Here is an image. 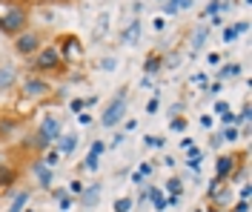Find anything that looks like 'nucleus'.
Here are the masks:
<instances>
[{"instance_id": "1", "label": "nucleus", "mask_w": 252, "mask_h": 212, "mask_svg": "<svg viewBox=\"0 0 252 212\" xmlns=\"http://www.w3.org/2000/svg\"><path fill=\"white\" fill-rule=\"evenodd\" d=\"M26 69H29V72H34V75H43V78H49V81H52V78H66L72 66L63 61L61 52L55 49L52 43H43V46H40V49H37L29 61H26Z\"/></svg>"}, {"instance_id": "2", "label": "nucleus", "mask_w": 252, "mask_h": 212, "mask_svg": "<svg viewBox=\"0 0 252 212\" xmlns=\"http://www.w3.org/2000/svg\"><path fill=\"white\" fill-rule=\"evenodd\" d=\"M32 26V0H6V9L0 15V34L15 37Z\"/></svg>"}, {"instance_id": "3", "label": "nucleus", "mask_w": 252, "mask_h": 212, "mask_svg": "<svg viewBox=\"0 0 252 212\" xmlns=\"http://www.w3.org/2000/svg\"><path fill=\"white\" fill-rule=\"evenodd\" d=\"M17 95H20V100H26V103H40V100H49L55 95V86H52V81L43 78V75L26 72V75H20Z\"/></svg>"}, {"instance_id": "4", "label": "nucleus", "mask_w": 252, "mask_h": 212, "mask_svg": "<svg viewBox=\"0 0 252 212\" xmlns=\"http://www.w3.org/2000/svg\"><path fill=\"white\" fill-rule=\"evenodd\" d=\"M52 46L61 52V58H63L69 66H72V63H80V61H83V55H86V49H83V40H80L75 32H61V34H55Z\"/></svg>"}, {"instance_id": "5", "label": "nucleus", "mask_w": 252, "mask_h": 212, "mask_svg": "<svg viewBox=\"0 0 252 212\" xmlns=\"http://www.w3.org/2000/svg\"><path fill=\"white\" fill-rule=\"evenodd\" d=\"M46 43V34L40 32V29H34V26H29L26 32H20L12 37V52H15L17 58H23V61H29L34 52L40 49Z\"/></svg>"}, {"instance_id": "6", "label": "nucleus", "mask_w": 252, "mask_h": 212, "mask_svg": "<svg viewBox=\"0 0 252 212\" xmlns=\"http://www.w3.org/2000/svg\"><path fill=\"white\" fill-rule=\"evenodd\" d=\"M126 103H129V86H121L118 95L106 103V109H103V115H100V126H106V129L118 126V123L124 121V115H126Z\"/></svg>"}, {"instance_id": "7", "label": "nucleus", "mask_w": 252, "mask_h": 212, "mask_svg": "<svg viewBox=\"0 0 252 212\" xmlns=\"http://www.w3.org/2000/svg\"><path fill=\"white\" fill-rule=\"evenodd\" d=\"M20 69H17L12 61H0V95H12V92H17V83H20Z\"/></svg>"}, {"instance_id": "8", "label": "nucleus", "mask_w": 252, "mask_h": 212, "mask_svg": "<svg viewBox=\"0 0 252 212\" xmlns=\"http://www.w3.org/2000/svg\"><path fill=\"white\" fill-rule=\"evenodd\" d=\"M20 126H23L20 112H15V109H6L3 112L0 109V144H9L17 132H20Z\"/></svg>"}, {"instance_id": "9", "label": "nucleus", "mask_w": 252, "mask_h": 212, "mask_svg": "<svg viewBox=\"0 0 252 212\" xmlns=\"http://www.w3.org/2000/svg\"><path fill=\"white\" fill-rule=\"evenodd\" d=\"M37 132L46 138L49 144H55L58 141V135L63 132V121H61V115H43V121H40V126H37Z\"/></svg>"}, {"instance_id": "10", "label": "nucleus", "mask_w": 252, "mask_h": 212, "mask_svg": "<svg viewBox=\"0 0 252 212\" xmlns=\"http://www.w3.org/2000/svg\"><path fill=\"white\" fill-rule=\"evenodd\" d=\"M32 175L37 178V186H40V189H46V192H49V186H55V169L46 166L40 158L32 163Z\"/></svg>"}, {"instance_id": "11", "label": "nucleus", "mask_w": 252, "mask_h": 212, "mask_svg": "<svg viewBox=\"0 0 252 212\" xmlns=\"http://www.w3.org/2000/svg\"><path fill=\"white\" fill-rule=\"evenodd\" d=\"M17 181H20V169L15 163H9V161L0 163V192H9Z\"/></svg>"}, {"instance_id": "12", "label": "nucleus", "mask_w": 252, "mask_h": 212, "mask_svg": "<svg viewBox=\"0 0 252 212\" xmlns=\"http://www.w3.org/2000/svg\"><path fill=\"white\" fill-rule=\"evenodd\" d=\"M78 132H61V135H58V141H55V144H52V147H58V152H61V155H72V152H75V149H78Z\"/></svg>"}, {"instance_id": "13", "label": "nucleus", "mask_w": 252, "mask_h": 212, "mask_svg": "<svg viewBox=\"0 0 252 212\" xmlns=\"http://www.w3.org/2000/svg\"><path fill=\"white\" fill-rule=\"evenodd\" d=\"M141 69H143V75H146V78L158 75V72L163 69V55H160L158 49L146 52V58H143V66H141Z\"/></svg>"}, {"instance_id": "14", "label": "nucleus", "mask_w": 252, "mask_h": 212, "mask_svg": "<svg viewBox=\"0 0 252 212\" xmlns=\"http://www.w3.org/2000/svg\"><path fill=\"white\" fill-rule=\"evenodd\" d=\"M100 189H103V183H89V186H83V192H80V207H86V210H92L97 207V201H100Z\"/></svg>"}, {"instance_id": "15", "label": "nucleus", "mask_w": 252, "mask_h": 212, "mask_svg": "<svg viewBox=\"0 0 252 212\" xmlns=\"http://www.w3.org/2000/svg\"><path fill=\"white\" fill-rule=\"evenodd\" d=\"M206 37H209V23H201L195 32H192V55H198V52L204 49V43H206Z\"/></svg>"}, {"instance_id": "16", "label": "nucleus", "mask_w": 252, "mask_h": 212, "mask_svg": "<svg viewBox=\"0 0 252 212\" xmlns=\"http://www.w3.org/2000/svg\"><path fill=\"white\" fill-rule=\"evenodd\" d=\"M29 201H32V189H29V186H26V189H17L15 198H12V207H9L6 212H23Z\"/></svg>"}, {"instance_id": "17", "label": "nucleus", "mask_w": 252, "mask_h": 212, "mask_svg": "<svg viewBox=\"0 0 252 212\" xmlns=\"http://www.w3.org/2000/svg\"><path fill=\"white\" fill-rule=\"evenodd\" d=\"M241 69H244L241 63H223V66L218 69V72H215V78H218V81H229V78H241Z\"/></svg>"}, {"instance_id": "18", "label": "nucleus", "mask_w": 252, "mask_h": 212, "mask_svg": "<svg viewBox=\"0 0 252 212\" xmlns=\"http://www.w3.org/2000/svg\"><path fill=\"white\" fill-rule=\"evenodd\" d=\"M138 34H141V20H132V23L126 26L124 32L118 34V40H121V43H132V40H135Z\"/></svg>"}, {"instance_id": "19", "label": "nucleus", "mask_w": 252, "mask_h": 212, "mask_svg": "<svg viewBox=\"0 0 252 212\" xmlns=\"http://www.w3.org/2000/svg\"><path fill=\"white\" fill-rule=\"evenodd\" d=\"M149 201H152V207H155L158 212L166 210V198H163V192H160L158 186H149Z\"/></svg>"}, {"instance_id": "20", "label": "nucleus", "mask_w": 252, "mask_h": 212, "mask_svg": "<svg viewBox=\"0 0 252 212\" xmlns=\"http://www.w3.org/2000/svg\"><path fill=\"white\" fill-rule=\"evenodd\" d=\"M187 126H189L187 115H172V121H169V132H187Z\"/></svg>"}, {"instance_id": "21", "label": "nucleus", "mask_w": 252, "mask_h": 212, "mask_svg": "<svg viewBox=\"0 0 252 212\" xmlns=\"http://www.w3.org/2000/svg\"><path fill=\"white\" fill-rule=\"evenodd\" d=\"M163 189H166V192H172V195H181V192H184V181L178 178V175H172V178L163 183Z\"/></svg>"}, {"instance_id": "22", "label": "nucleus", "mask_w": 252, "mask_h": 212, "mask_svg": "<svg viewBox=\"0 0 252 212\" xmlns=\"http://www.w3.org/2000/svg\"><path fill=\"white\" fill-rule=\"evenodd\" d=\"M223 12V0H209L204 6V17H212V15H220Z\"/></svg>"}, {"instance_id": "23", "label": "nucleus", "mask_w": 252, "mask_h": 212, "mask_svg": "<svg viewBox=\"0 0 252 212\" xmlns=\"http://www.w3.org/2000/svg\"><path fill=\"white\" fill-rule=\"evenodd\" d=\"M106 29H109V12H100V17H97V32H94V37H103V34H106Z\"/></svg>"}, {"instance_id": "24", "label": "nucleus", "mask_w": 252, "mask_h": 212, "mask_svg": "<svg viewBox=\"0 0 252 212\" xmlns=\"http://www.w3.org/2000/svg\"><path fill=\"white\" fill-rule=\"evenodd\" d=\"M132 204H135V201H132L129 195H124V198H118V201H115V207H112V210H115V212H129V210H132Z\"/></svg>"}, {"instance_id": "25", "label": "nucleus", "mask_w": 252, "mask_h": 212, "mask_svg": "<svg viewBox=\"0 0 252 212\" xmlns=\"http://www.w3.org/2000/svg\"><path fill=\"white\" fill-rule=\"evenodd\" d=\"M220 40H223V43H235V40H238V29H235V26H223Z\"/></svg>"}, {"instance_id": "26", "label": "nucleus", "mask_w": 252, "mask_h": 212, "mask_svg": "<svg viewBox=\"0 0 252 212\" xmlns=\"http://www.w3.org/2000/svg\"><path fill=\"white\" fill-rule=\"evenodd\" d=\"M143 144H146V147L163 149V147H166V138H160V135H146V138H143Z\"/></svg>"}, {"instance_id": "27", "label": "nucleus", "mask_w": 252, "mask_h": 212, "mask_svg": "<svg viewBox=\"0 0 252 212\" xmlns=\"http://www.w3.org/2000/svg\"><path fill=\"white\" fill-rule=\"evenodd\" d=\"M220 138H223V141H229V144H235L238 138H241V132H238V126H226V129L220 132Z\"/></svg>"}, {"instance_id": "28", "label": "nucleus", "mask_w": 252, "mask_h": 212, "mask_svg": "<svg viewBox=\"0 0 252 212\" xmlns=\"http://www.w3.org/2000/svg\"><path fill=\"white\" fill-rule=\"evenodd\" d=\"M97 166H100V158L97 155H86V161H83V169H89V172H97Z\"/></svg>"}, {"instance_id": "29", "label": "nucleus", "mask_w": 252, "mask_h": 212, "mask_svg": "<svg viewBox=\"0 0 252 212\" xmlns=\"http://www.w3.org/2000/svg\"><path fill=\"white\" fill-rule=\"evenodd\" d=\"M160 9H163V17H175V15H178L175 0H163V3H160Z\"/></svg>"}, {"instance_id": "30", "label": "nucleus", "mask_w": 252, "mask_h": 212, "mask_svg": "<svg viewBox=\"0 0 252 212\" xmlns=\"http://www.w3.org/2000/svg\"><path fill=\"white\" fill-rule=\"evenodd\" d=\"M89 152H92V155H97V158H100V155L106 152V141H100V138H94V141H92V147H89Z\"/></svg>"}, {"instance_id": "31", "label": "nucleus", "mask_w": 252, "mask_h": 212, "mask_svg": "<svg viewBox=\"0 0 252 212\" xmlns=\"http://www.w3.org/2000/svg\"><path fill=\"white\" fill-rule=\"evenodd\" d=\"M72 204H75V198L69 195V192H66L63 198H58V210H61V212H69V210H72Z\"/></svg>"}, {"instance_id": "32", "label": "nucleus", "mask_w": 252, "mask_h": 212, "mask_svg": "<svg viewBox=\"0 0 252 212\" xmlns=\"http://www.w3.org/2000/svg\"><path fill=\"white\" fill-rule=\"evenodd\" d=\"M83 109H86L83 98H72V100H69V112H72V115H80Z\"/></svg>"}, {"instance_id": "33", "label": "nucleus", "mask_w": 252, "mask_h": 212, "mask_svg": "<svg viewBox=\"0 0 252 212\" xmlns=\"http://www.w3.org/2000/svg\"><path fill=\"white\" fill-rule=\"evenodd\" d=\"M220 123H223V126H238V115L232 112V109H229V112H223V115H220Z\"/></svg>"}, {"instance_id": "34", "label": "nucleus", "mask_w": 252, "mask_h": 212, "mask_svg": "<svg viewBox=\"0 0 252 212\" xmlns=\"http://www.w3.org/2000/svg\"><path fill=\"white\" fill-rule=\"evenodd\" d=\"M250 115H252V106H250V100H244L241 115H238V123H247V121H250Z\"/></svg>"}, {"instance_id": "35", "label": "nucleus", "mask_w": 252, "mask_h": 212, "mask_svg": "<svg viewBox=\"0 0 252 212\" xmlns=\"http://www.w3.org/2000/svg\"><path fill=\"white\" fill-rule=\"evenodd\" d=\"M83 186H86L83 181H69V186H66V189H69V195H80V192H83Z\"/></svg>"}, {"instance_id": "36", "label": "nucleus", "mask_w": 252, "mask_h": 212, "mask_svg": "<svg viewBox=\"0 0 252 212\" xmlns=\"http://www.w3.org/2000/svg\"><path fill=\"white\" fill-rule=\"evenodd\" d=\"M152 169H155V166H152V163H141V166H138V169H135V172H138V175H141L143 181L149 178V175H152Z\"/></svg>"}, {"instance_id": "37", "label": "nucleus", "mask_w": 252, "mask_h": 212, "mask_svg": "<svg viewBox=\"0 0 252 212\" xmlns=\"http://www.w3.org/2000/svg\"><path fill=\"white\" fill-rule=\"evenodd\" d=\"M220 186H223V181H218V178H212L209 181V189H206V198H212L215 192H218Z\"/></svg>"}, {"instance_id": "38", "label": "nucleus", "mask_w": 252, "mask_h": 212, "mask_svg": "<svg viewBox=\"0 0 252 212\" xmlns=\"http://www.w3.org/2000/svg\"><path fill=\"white\" fill-rule=\"evenodd\" d=\"M115 66H118V58H103V61H100V69H103V72H112Z\"/></svg>"}, {"instance_id": "39", "label": "nucleus", "mask_w": 252, "mask_h": 212, "mask_svg": "<svg viewBox=\"0 0 252 212\" xmlns=\"http://www.w3.org/2000/svg\"><path fill=\"white\" fill-rule=\"evenodd\" d=\"M226 212H250V201H247V198H241V201H238V204H235V210L229 207V210H226Z\"/></svg>"}, {"instance_id": "40", "label": "nucleus", "mask_w": 252, "mask_h": 212, "mask_svg": "<svg viewBox=\"0 0 252 212\" xmlns=\"http://www.w3.org/2000/svg\"><path fill=\"white\" fill-rule=\"evenodd\" d=\"M66 192H69L66 186H49V195L55 198V201H58V198H63V195H66Z\"/></svg>"}, {"instance_id": "41", "label": "nucleus", "mask_w": 252, "mask_h": 212, "mask_svg": "<svg viewBox=\"0 0 252 212\" xmlns=\"http://www.w3.org/2000/svg\"><path fill=\"white\" fill-rule=\"evenodd\" d=\"M220 89H223V81H215L212 86H206V92H209L212 98H215V95H220Z\"/></svg>"}, {"instance_id": "42", "label": "nucleus", "mask_w": 252, "mask_h": 212, "mask_svg": "<svg viewBox=\"0 0 252 212\" xmlns=\"http://www.w3.org/2000/svg\"><path fill=\"white\" fill-rule=\"evenodd\" d=\"M215 115H223V112H229V103L226 100H215V109H212Z\"/></svg>"}, {"instance_id": "43", "label": "nucleus", "mask_w": 252, "mask_h": 212, "mask_svg": "<svg viewBox=\"0 0 252 212\" xmlns=\"http://www.w3.org/2000/svg\"><path fill=\"white\" fill-rule=\"evenodd\" d=\"M192 3H195V0H175L178 12H187V9H192Z\"/></svg>"}, {"instance_id": "44", "label": "nucleus", "mask_w": 252, "mask_h": 212, "mask_svg": "<svg viewBox=\"0 0 252 212\" xmlns=\"http://www.w3.org/2000/svg\"><path fill=\"white\" fill-rule=\"evenodd\" d=\"M158 106H160V100H158V95H155V98H152L149 103H146V112H149V115H155V112H158Z\"/></svg>"}, {"instance_id": "45", "label": "nucleus", "mask_w": 252, "mask_h": 212, "mask_svg": "<svg viewBox=\"0 0 252 212\" xmlns=\"http://www.w3.org/2000/svg\"><path fill=\"white\" fill-rule=\"evenodd\" d=\"M78 121H80V123H83V126H89V123H92L94 118H92V115H89V112H86V109H83V112L78 115Z\"/></svg>"}, {"instance_id": "46", "label": "nucleus", "mask_w": 252, "mask_h": 212, "mask_svg": "<svg viewBox=\"0 0 252 212\" xmlns=\"http://www.w3.org/2000/svg\"><path fill=\"white\" fill-rule=\"evenodd\" d=\"M152 26H155V32H163V26H166V20H163V15H158L155 20H152Z\"/></svg>"}, {"instance_id": "47", "label": "nucleus", "mask_w": 252, "mask_h": 212, "mask_svg": "<svg viewBox=\"0 0 252 212\" xmlns=\"http://www.w3.org/2000/svg\"><path fill=\"white\" fill-rule=\"evenodd\" d=\"M220 141H223V138H220V132L209 135V147H212V149H218V147H220Z\"/></svg>"}, {"instance_id": "48", "label": "nucleus", "mask_w": 252, "mask_h": 212, "mask_svg": "<svg viewBox=\"0 0 252 212\" xmlns=\"http://www.w3.org/2000/svg\"><path fill=\"white\" fill-rule=\"evenodd\" d=\"M235 29H238V34H244L247 29H250V20H238V23H235Z\"/></svg>"}, {"instance_id": "49", "label": "nucleus", "mask_w": 252, "mask_h": 212, "mask_svg": "<svg viewBox=\"0 0 252 212\" xmlns=\"http://www.w3.org/2000/svg\"><path fill=\"white\" fill-rule=\"evenodd\" d=\"M201 126L204 129H212V115H201Z\"/></svg>"}, {"instance_id": "50", "label": "nucleus", "mask_w": 252, "mask_h": 212, "mask_svg": "<svg viewBox=\"0 0 252 212\" xmlns=\"http://www.w3.org/2000/svg\"><path fill=\"white\" fill-rule=\"evenodd\" d=\"M206 61H209V66H218L220 63V55H218V52H209V58H206Z\"/></svg>"}, {"instance_id": "51", "label": "nucleus", "mask_w": 252, "mask_h": 212, "mask_svg": "<svg viewBox=\"0 0 252 212\" xmlns=\"http://www.w3.org/2000/svg\"><path fill=\"white\" fill-rule=\"evenodd\" d=\"M124 132H118V135H115V138H112V147H121V144H124Z\"/></svg>"}, {"instance_id": "52", "label": "nucleus", "mask_w": 252, "mask_h": 212, "mask_svg": "<svg viewBox=\"0 0 252 212\" xmlns=\"http://www.w3.org/2000/svg\"><path fill=\"white\" fill-rule=\"evenodd\" d=\"M252 195V186L250 183H244V186H241V198H250Z\"/></svg>"}, {"instance_id": "53", "label": "nucleus", "mask_w": 252, "mask_h": 212, "mask_svg": "<svg viewBox=\"0 0 252 212\" xmlns=\"http://www.w3.org/2000/svg\"><path fill=\"white\" fill-rule=\"evenodd\" d=\"M146 198H149V186H143V189H141V195H138V204H143Z\"/></svg>"}, {"instance_id": "54", "label": "nucleus", "mask_w": 252, "mask_h": 212, "mask_svg": "<svg viewBox=\"0 0 252 212\" xmlns=\"http://www.w3.org/2000/svg\"><path fill=\"white\" fill-rule=\"evenodd\" d=\"M178 201H181V195H169V198H166V207H175Z\"/></svg>"}, {"instance_id": "55", "label": "nucleus", "mask_w": 252, "mask_h": 212, "mask_svg": "<svg viewBox=\"0 0 252 212\" xmlns=\"http://www.w3.org/2000/svg\"><path fill=\"white\" fill-rule=\"evenodd\" d=\"M189 147H192V138H184V141H181V149H184V152H187Z\"/></svg>"}, {"instance_id": "56", "label": "nucleus", "mask_w": 252, "mask_h": 212, "mask_svg": "<svg viewBox=\"0 0 252 212\" xmlns=\"http://www.w3.org/2000/svg\"><path fill=\"white\" fill-rule=\"evenodd\" d=\"M37 3H69V0H37Z\"/></svg>"}, {"instance_id": "57", "label": "nucleus", "mask_w": 252, "mask_h": 212, "mask_svg": "<svg viewBox=\"0 0 252 212\" xmlns=\"http://www.w3.org/2000/svg\"><path fill=\"white\" fill-rule=\"evenodd\" d=\"M209 212H223V210H220V207H212V204H209Z\"/></svg>"}, {"instance_id": "58", "label": "nucleus", "mask_w": 252, "mask_h": 212, "mask_svg": "<svg viewBox=\"0 0 252 212\" xmlns=\"http://www.w3.org/2000/svg\"><path fill=\"white\" fill-rule=\"evenodd\" d=\"M23 212H34V210H32V207H26V210H23Z\"/></svg>"}, {"instance_id": "59", "label": "nucleus", "mask_w": 252, "mask_h": 212, "mask_svg": "<svg viewBox=\"0 0 252 212\" xmlns=\"http://www.w3.org/2000/svg\"><path fill=\"white\" fill-rule=\"evenodd\" d=\"M195 212H204V210H195Z\"/></svg>"}, {"instance_id": "60", "label": "nucleus", "mask_w": 252, "mask_h": 212, "mask_svg": "<svg viewBox=\"0 0 252 212\" xmlns=\"http://www.w3.org/2000/svg\"><path fill=\"white\" fill-rule=\"evenodd\" d=\"M158 3H163V0H158Z\"/></svg>"}, {"instance_id": "61", "label": "nucleus", "mask_w": 252, "mask_h": 212, "mask_svg": "<svg viewBox=\"0 0 252 212\" xmlns=\"http://www.w3.org/2000/svg\"><path fill=\"white\" fill-rule=\"evenodd\" d=\"M155 212H158V210H155Z\"/></svg>"}]
</instances>
